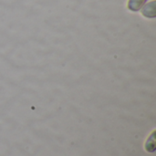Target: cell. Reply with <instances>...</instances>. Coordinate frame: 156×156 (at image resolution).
<instances>
[{
	"label": "cell",
	"mask_w": 156,
	"mask_h": 156,
	"mask_svg": "<svg viewBox=\"0 0 156 156\" xmlns=\"http://www.w3.org/2000/svg\"><path fill=\"white\" fill-rule=\"evenodd\" d=\"M155 1H152L149 4L145 5L144 7L142 10L143 15L145 17L149 18H154L156 16V7H155Z\"/></svg>",
	"instance_id": "obj_1"
},
{
	"label": "cell",
	"mask_w": 156,
	"mask_h": 156,
	"mask_svg": "<svg viewBox=\"0 0 156 156\" xmlns=\"http://www.w3.org/2000/svg\"><path fill=\"white\" fill-rule=\"evenodd\" d=\"M146 1L147 0H129L128 8L131 11H133V12L139 11L144 5V4H145Z\"/></svg>",
	"instance_id": "obj_2"
},
{
	"label": "cell",
	"mask_w": 156,
	"mask_h": 156,
	"mask_svg": "<svg viewBox=\"0 0 156 156\" xmlns=\"http://www.w3.org/2000/svg\"><path fill=\"white\" fill-rule=\"evenodd\" d=\"M154 136H155V132L153 133V134L151 135V137L148 139L146 144H145V148L147 152L153 153L155 151V140H154Z\"/></svg>",
	"instance_id": "obj_3"
}]
</instances>
